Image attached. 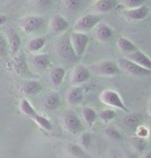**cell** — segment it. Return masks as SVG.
<instances>
[{"label":"cell","instance_id":"obj_27","mask_svg":"<svg viewBox=\"0 0 151 158\" xmlns=\"http://www.w3.org/2000/svg\"><path fill=\"white\" fill-rule=\"evenodd\" d=\"M32 120H33L34 122H36V123L40 125L41 128H44L45 130H48V131L52 130L53 125H52L51 122H50V120L48 118L44 117V116H41V115H38L36 113V114L33 116Z\"/></svg>","mask_w":151,"mask_h":158},{"label":"cell","instance_id":"obj_31","mask_svg":"<svg viewBox=\"0 0 151 158\" xmlns=\"http://www.w3.org/2000/svg\"><path fill=\"white\" fill-rule=\"evenodd\" d=\"M115 117H116V112L113 111V110H110V109L103 110V111L100 112V114H99L100 120L103 122H110L113 120Z\"/></svg>","mask_w":151,"mask_h":158},{"label":"cell","instance_id":"obj_41","mask_svg":"<svg viewBox=\"0 0 151 158\" xmlns=\"http://www.w3.org/2000/svg\"><path fill=\"white\" fill-rule=\"evenodd\" d=\"M87 158H89V157H87Z\"/></svg>","mask_w":151,"mask_h":158},{"label":"cell","instance_id":"obj_39","mask_svg":"<svg viewBox=\"0 0 151 158\" xmlns=\"http://www.w3.org/2000/svg\"><path fill=\"white\" fill-rule=\"evenodd\" d=\"M145 158H151L150 153H147V154H146V156H145Z\"/></svg>","mask_w":151,"mask_h":158},{"label":"cell","instance_id":"obj_24","mask_svg":"<svg viewBox=\"0 0 151 158\" xmlns=\"http://www.w3.org/2000/svg\"><path fill=\"white\" fill-rule=\"evenodd\" d=\"M82 117L84 119V121L87 123V125L91 126L95 122L97 118V114L93 109L89 108V106H86L82 111Z\"/></svg>","mask_w":151,"mask_h":158},{"label":"cell","instance_id":"obj_15","mask_svg":"<svg viewBox=\"0 0 151 158\" xmlns=\"http://www.w3.org/2000/svg\"><path fill=\"white\" fill-rule=\"evenodd\" d=\"M125 58L129 59L131 61L135 62V63H137L139 65H141V66L147 68V69H151L150 59L148 58L143 52H141L140 50H136L135 52H132V53H131V54L126 55Z\"/></svg>","mask_w":151,"mask_h":158},{"label":"cell","instance_id":"obj_28","mask_svg":"<svg viewBox=\"0 0 151 158\" xmlns=\"http://www.w3.org/2000/svg\"><path fill=\"white\" fill-rule=\"evenodd\" d=\"M8 55H10V48H8L6 36L0 32V58L6 59Z\"/></svg>","mask_w":151,"mask_h":158},{"label":"cell","instance_id":"obj_8","mask_svg":"<svg viewBox=\"0 0 151 158\" xmlns=\"http://www.w3.org/2000/svg\"><path fill=\"white\" fill-rule=\"evenodd\" d=\"M45 20L40 16H28L21 21V28L25 33H34L43 28Z\"/></svg>","mask_w":151,"mask_h":158},{"label":"cell","instance_id":"obj_34","mask_svg":"<svg viewBox=\"0 0 151 158\" xmlns=\"http://www.w3.org/2000/svg\"><path fill=\"white\" fill-rule=\"evenodd\" d=\"M145 1L146 0H124V5L128 8H135L143 5Z\"/></svg>","mask_w":151,"mask_h":158},{"label":"cell","instance_id":"obj_26","mask_svg":"<svg viewBox=\"0 0 151 158\" xmlns=\"http://www.w3.org/2000/svg\"><path fill=\"white\" fill-rule=\"evenodd\" d=\"M20 110L21 112L23 113L24 115L28 116L29 118H33V116L36 114V111L34 110L33 106H31V103L26 99V98H23L20 102Z\"/></svg>","mask_w":151,"mask_h":158},{"label":"cell","instance_id":"obj_19","mask_svg":"<svg viewBox=\"0 0 151 158\" xmlns=\"http://www.w3.org/2000/svg\"><path fill=\"white\" fill-rule=\"evenodd\" d=\"M84 99V93H83V89L76 86L72 88L67 92V101L72 106H77L80 104Z\"/></svg>","mask_w":151,"mask_h":158},{"label":"cell","instance_id":"obj_29","mask_svg":"<svg viewBox=\"0 0 151 158\" xmlns=\"http://www.w3.org/2000/svg\"><path fill=\"white\" fill-rule=\"evenodd\" d=\"M55 3V0H35L34 5L35 8L40 11H47L51 10Z\"/></svg>","mask_w":151,"mask_h":158},{"label":"cell","instance_id":"obj_7","mask_svg":"<svg viewBox=\"0 0 151 158\" xmlns=\"http://www.w3.org/2000/svg\"><path fill=\"white\" fill-rule=\"evenodd\" d=\"M28 65H30L31 69L38 73L45 71L51 64V57L49 54H32L27 59Z\"/></svg>","mask_w":151,"mask_h":158},{"label":"cell","instance_id":"obj_32","mask_svg":"<svg viewBox=\"0 0 151 158\" xmlns=\"http://www.w3.org/2000/svg\"><path fill=\"white\" fill-rule=\"evenodd\" d=\"M132 144H134L135 148L138 151H144L147 147V142L144 138H140V136H136L132 138Z\"/></svg>","mask_w":151,"mask_h":158},{"label":"cell","instance_id":"obj_13","mask_svg":"<svg viewBox=\"0 0 151 158\" xmlns=\"http://www.w3.org/2000/svg\"><path fill=\"white\" fill-rule=\"evenodd\" d=\"M63 123L67 131H69L70 133L77 135V133L83 131L82 122L78 116H76L75 114H66L63 118Z\"/></svg>","mask_w":151,"mask_h":158},{"label":"cell","instance_id":"obj_1","mask_svg":"<svg viewBox=\"0 0 151 158\" xmlns=\"http://www.w3.org/2000/svg\"><path fill=\"white\" fill-rule=\"evenodd\" d=\"M55 51L58 57L65 62H77L79 57L75 53V50L70 43L69 34L64 33L58 38L55 44Z\"/></svg>","mask_w":151,"mask_h":158},{"label":"cell","instance_id":"obj_10","mask_svg":"<svg viewBox=\"0 0 151 158\" xmlns=\"http://www.w3.org/2000/svg\"><path fill=\"white\" fill-rule=\"evenodd\" d=\"M90 79V70L88 67L80 64L73 68L72 74H70V82L73 85L79 86L83 83L87 82Z\"/></svg>","mask_w":151,"mask_h":158},{"label":"cell","instance_id":"obj_17","mask_svg":"<svg viewBox=\"0 0 151 158\" xmlns=\"http://www.w3.org/2000/svg\"><path fill=\"white\" fill-rule=\"evenodd\" d=\"M113 29L107 24H97V27L95 30V36L102 43H107L113 37Z\"/></svg>","mask_w":151,"mask_h":158},{"label":"cell","instance_id":"obj_16","mask_svg":"<svg viewBox=\"0 0 151 158\" xmlns=\"http://www.w3.org/2000/svg\"><path fill=\"white\" fill-rule=\"evenodd\" d=\"M21 90L26 95L34 96V95L40 94L41 92V90H43V85L38 81H35V80H29V81H26L22 85Z\"/></svg>","mask_w":151,"mask_h":158},{"label":"cell","instance_id":"obj_36","mask_svg":"<svg viewBox=\"0 0 151 158\" xmlns=\"http://www.w3.org/2000/svg\"><path fill=\"white\" fill-rule=\"evenodd\" d=\"M91 141H92V136L89 132H83L81 136V144L84 146L85 148H89L91 145Z\"/></svg>","mask_w":151,"mask_h":158},{"label":"cell","instance_id":"obj_6","mask_svg":"<svg viewBox=\"0 0 151 158\" xmlns=\"http://www.w3.org/2000/svg\"><path fill=\"white\" fill-rule=\"evenodd\" d=\"M69 38L77 56L81 57V56L84 55L88 44H89V37H88V35L85 34L84 32L73 31L69 34Z\"/></svg>","mask_w":151,"mask_h":158},{"label":"cell","instance_id":"obj_4","mask_svg":"<svg viewBox=\"0 0 151 158\" xmlns=\"http://www.w3.org/2000/svg\"><path fill=\"white\" fill-rule=\"evenodd\" d=\"M103 16L99 14H88L85 16L81 17L77 21L75 24V29L76 31L84 32V31H89L92 28H95L97 24L102 21Z\"/></svg>","mask_w":151,"mask_h":158},{"label":"cell","instance_id":"obj_25","mask_svg":"<svg viewBox=\"0 0 151 158\" xmlns=\"http://www.w3.org/2000/svg\"><path fill=\"white\" fill-rule=\"evenodd\" d=\"M84 5V0H64V8L69 13H77Z\"/></svg>","mask_w":151,"mask_h":158},{"label":"cell","instance_id":"obj_37","mask_svg":"<svg viewBox=\"0 0 151 158\" xmlns=\"http://www.w3.org/2000/svg\"><path fill=\"white\" fill-rule=\"evenodd\" d=\"M149 135V131L145 126H141V125H139L137 126V136H140V138H146Z\"/></svg>","mask_w":151,"mask_h":158},{"label":"cell","instance_id":"obj_18","mask_svg":"<svg viewBox=\"0 0 151 158\" xmlns=\"http://www.w3.org/2000/svg\"><path fill=\"white\" fill-rule=\"evenodd\" d=\"M60 106H61L60 95L56 93V92H52L49 95H47L45 100H44V108L49 112L55 111L58 108H60Z\"/></svg>","mask_w":151,"mask_h":158},{"label":"cell","instance_id":"obj_40","mask_svg":"<svg viewBox=\"0 0 151 158\" xmlns=\"http://www.w3.org/2000/svg\"><path fill=\"white\" fill-rule=\"evenodd\" d=\"M129 158H138L137 156H136V155H132V156L131 157H129Z\"/></svg>","mask_w":151,"mask_h":158},{"label":"cell","instance_id":"obj_9","mask_svg":"<svg viewBox=\"0 0 151 158\" xmlns=\"http://www.w3.org/2000/svg\"><path fill=\"white\" fill-rule=\"evenodd\" d=\"M16 55L17 56L15 57L13 61V68L16 71V73H18L19 76H24V77L31 76L26 55L23 52H20L19 54L17 53Z\"/></svg>","mask_w":151,"mask_h":158},{"label":"cell","instance_id":"obj_23","mask_svg":"<svg viewBox=\"0 0 151 158\" xmlns=\"http://www.w3.org/2000/svg\"><path fill=\"white\" fill-rule=\"evenodd\" d=\"M116 0H97L95 3V10L99 13H107L116 6Z\"/></svg>","mask_w":151,"mask_h":158},{"label":"cell","instance_id":"obj_2","mask_svg":"<svg viewBox=\"0 0 151 158\" xmlns=\"http://www.w3.org/2000/svg\"><path fill=\"white\" fill-rule=\"evenodd\" d=\"M118 66L121 69H123L125 73L132 74L135 77H149L151 74V69H147L141 65H139L135 62L131 61L127 58H120L118 60Z\"/></svg>","mask_w":151,"mask_h":158},{"label":"cell","instance_id":"obj_22","mask_svg":"<svg viewBox=\"0 0 151 158\" xmlns=\"http://www.w3.org/2000/svg\"><path fill=\"white\" fill-rule=\"evenodd\" d=\"M117 47L119 48L121 52L125 53L126 55L131 54V53L135 52L136 50H138V48L135 46L129 40H127L125 37H119L117 40Z\"/></svg>","mask_w":151,"mask_h":158},{"label":"cell","instance_id":"obj_33","mask_svg":"<svg viewBox=\"0 0 151 158\" xmlns=\"http://www.w3.org/2000/svg\"><path fill=\"white\" fill-rule=\"evenodd\" d=\"M69 150L70 152V154L73 155L75 157L84 158V151H83V149L80 147V146L75 145V144H70Z\"/></svg>","mask_w":151,"mask_h":158},{"label":"cell","instance_id":"obj_20","mask_svg":"<svg viewBox=\"0 0 151 158\" xmlns=\"http://www.w3.org/2000/svg\"><path fill=\"white\" fill-rule=\"evenodd\" d=\"M65 69L63 67L57 66L55 68H53L51 71V74H50V77H51V83L54 86H60L62 84L64 80V77H65Z\"/></svg>","mask_w":151,"mask_h":158},{"label":"cell","instance_id":"obj_35","mask_svg":"<svg viewBox=\"0 0 151 158\" xmlns=\"http://www.w3.org/2000/svg\"><path fill=\"white\" fill-rule=\"evenodd\" d=\"M105 132H106V135L108 136H110L111 139H121L120 132L117 129H115L114 127L107 128V129L105 130Z\"/></svg>","mask_w":151,"mask_h":158},{"label":"cell","instance_id":"obj_5","mask_svg":"<svg viewBox=\"0 0 151 158\" xmlns=\"http://www.w3.org/2000/svg\"><path fill=\"white\" fill-rule=\"evenodd\" d=\"M100 101H103V103L107 104L109 106H113V108L122 110L124 112H127L128 110L124 104L122 98L119 95V93L114 90H103L102 93H100L99 96Z\"/></svg>","mask_w":151,"mask_h":158},{"label":"cell","instance_id":"obj_3","mask_svg":"<svg viewBox=\"0 0 151 158\" xmlns=\"http://www.w3.org/2000/svg\"><path fill=\"white\" fill-rule=\"evenodd\" d=\"M90 68L94 73L99 74V76L111 77V76H116V74L120 73L119 66L114 61H110V60L99 61L97 63L91 65Z\"/></svg>","mask_w":151,"mask_h":158},{"label":"cell","instance_id":"obj_21","mask_svg":"<svg viewBox=\"0 0 151 158\" xmlns=\"http://www.w3.org/2000/svg\"><path fill=\"white\" fill-rule=\"evenodd\" d=\"M46 44H47L46 36H38V37L32 38V40L29 41L27 44V49L29 52L36 53V52H40V51L46 46Z\"/></svg>","mask_w":151,"mask_h":158},{"label":"cell","instance_id":"obj_14","mask_svg":"<svg viewBox=\"0 0 151 158\" xmlns=\"http://www.w3.org/2000/svg\"><path fill=\"white\" fill-rule=\"evenodd\" d=\"M149 7L146 5H141V6L135 7V8H129L128 10L124 11L125 18L129 21H142L146 19L147 16L149 15Z\"/></svg>","mask_w":151,"mask_h":158},{"label":"cell","instance_id":"obj_12","mask_svg":"<svg viewBox=\"0 0 151 158\" xmlns=\"http://www.w3.org/2000/svg\"><path fill=\"white\" fill-rule=\"evenodd\" d=\"M5 36H6L8 48H10V54L11 56H16L21 47V37L19 33L14 28H8Z\"/></svg>","mask_w":151,"mask_h":158},{"label":"cell","instance_id":"obj_38","mask_svg":"<svg viewBox=\"0 0 151 158\" xmlns=\"http://www.w3.org/2000/svg\"><path fill=\"white\" fill-rule=\"evenodd\" d=\"M6 21H7V19L4 15H0V26H2L3 24L6 23Z\"/></svg>","mask_w":151,"mask_h":158},{"label":"cell","instance_id":"obj_11","mask_svg":"<svg viewBox=\"0 0 151 158\" xmlns=\"http://www.w3.org/2000/svg\"><path fill=\"white\" fill-rule=\"evenodd\" d=\"M69 27V23L65 18L61 15H55L50 21V29L55 34L64 33Z\"/></svg>","mask_w":151,"mask_h":158},{"label":"cell","instance_id":"obj_30","mask_svg":"<svg viewBox=\"0 0 151 158\" xmlns=\"http://www.w3.org/2000/svg\"><path fill=\"white\" fill-rule=\"evenodd\" d=\"M142 120V116L139 115V114H132V115H128L124 118V124L128 127H137L139 126L140 122Z\"/></svg>","mask_w":151,"mask_h":158}]
</instances>
